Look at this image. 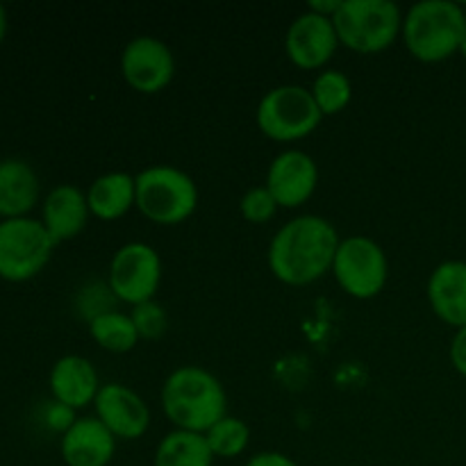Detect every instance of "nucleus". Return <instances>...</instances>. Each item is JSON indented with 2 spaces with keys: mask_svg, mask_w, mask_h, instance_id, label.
Listing matches in <instances>:
<instances>
[{
  "mask_svg": "<svg viewBox=\"0 0 466 466\" xmlns=\"http://www.w3.org/2000/svg\"><path fill=\"white\" fill-rule=\"evenodd\" d=\"M239 212L248 223H267L278 212V203L271 196V191L267 189V185L253 187V189H248L241 196Z\"/></svg>",
  "mask_w": 466,
  "mask_h": 466,
  "instance_id": "obj_25",
  "label": "nucleus"
},
{
  "mask_svg": "<svg viewBox=\"0 0 466 466\" xmlns=\"http://www.w3.org/2000/svg\"><path fill=\"white\" fill-rule=\"evenodd\" d=\"M36 200H39V177L35 168L25 159H0V217H27Z\"/></svg>",
  "mask_w": 466,
  "mask_h": 466,
  "instance_id": "obj_18",
  "label": "nucleus"
},
{
  "mask_svg": "<svg viewBox=\"0 0 466 466\" xmlns=\"http://www.w3.org/2000/svg\"><path fill=\"white\" fill-rule=\"evenodd\" d=\"M332 276L346 294L369 300L385 289L390 262L382 246L371 237H344L332 262Z\"/></svg>",
  "mask_w": 466,
  "mask_h": 466,
  "instance_id": "obj_8",
  "label": "nucleus"
},
{
  "mask_svg": "<svg viewBox=\"0 0 466 466\" xmlns=\"http://www.w3.org/2000/svg\"><path fill=\"white\" fill-rule=\"evenodd\" d=\"M66 466H107L116 453V437L100 419L80 417L59 441Z\"/></svg>",
  "mask_w": 466,
  "mask_h": 466,
  "instance_id": "obj_14",
  "label": "nucleus"
},
{
  "mask_svg": "<svg viewBox=\"0 0 466 466\" xmlns=\"http://www.w3.org/2000/svg\"><path fill=\"white\" fill-rule=\"evenodd\" d=\"M405 14L391 0H344L332 16L339 44L362 55L382 53L403 32Z\"/></svg>",
  "mask_w": 466,
  "mask_h": 466,
  "instance_id": "obj_5",
  "label": "nucleus"
},
{
  "mask_svg": "<svg viewBox=\"0 0 466 466\" xmlns=\"http://www.w3.org/2000/svg\"><path fill=\"white\" fill-rule=\"evenodd\" d=\"M162 258L144 241H130L112 255L107 271V285L116 300L127 305H141L155 300L162 285Z\"/></svg>",
  "mask_w": 466,
  "mask_h": 466,
  "instance_id": "obj_9",
  "label": "nucleus"
},
{
  "mask_svg": "<svg viewBox=\"0 0 466 466\" xmlns=\"http://www.w3.org/2000/svg\"><path fill=\"white\" fill-rule=\"evenodd\" d=\"M5 36H7V9L0 3V44L5 41Z\"/></svg>",
  "mask_w": 466,
  "mask_h": 466,
  "instance_id": "obj_30",
  "label": "nucleus"
},
{
  "mask_svg": "<svg viewBox=\"0 0 466 466\" xmlns=\"http://www.w3.org/2000/svg\"><path fill=\"white\" fill-rule=\"evenodd\" d=\"M460 53H462V57H466V36H464L462 46H460Z\"/></svg>",
  "mask_w": 466,
  "mask_h": 466,
  "instance_id": "obj_31",
  "label": "nucleus"
},
{
  "mask_svg": "<svg viewBox=\"0 0 466 466\" xmlns=\"http://www.w3.org/2000/svg\"><path fill=\"white\" fill-rule=\"evenodd\" d=\"M400 35L419 62H444L460 53L466 36V9L453 0H421L408 9Z\"/></svg>",
  "mask_w": 466,
  "mask_h": 466,
  "instance_id": "obj_3",
  "label": "nucleus"
},
{
  "mask_svg": "<svg viewBox=\"0 0 466 466\" xmlns=\"http://www.w3.org/2000/svg\"><path fill=\"white\" fill-rule=\"evenodd\" d=\"M319 185V167L312 155L299 148H287L273 157L267 171V189L278 208H300L312 198Z\"/></svg>",
  "mask_w": 466,
  "mask_h": 466,
  "instance_id": "obj_11",
  "label": "nucleus"
},
{
  "mask_svg": "<svg viewBox=\"0 0 466 466\" xmlns=\"http://www.w3.org/2000/svg\"><path fill=\"white\" fill-rule=\"evenodd\" d=\"M214 460L205 435L171 431L155 449L153 466H212Z\"/></svg>",
  "mask_w": 466,
  "mask_h": 466,
  "instance_id": "obj_20",
  "label": "nucleus"
},
{
  "mask_svg": "<svg viewBox=\"0 0 466 466\" xmlns=\"http://www.w3.org/2000/svg\"><path fill=\"white\" fill-rule=\"evenodd\" d=\"M339 232L319 214H300L287 221L268 244V267L280 282L305 287L332 271Z\"/></svg>",
  "mask_w": 466,
  "mask_h": 466,
  "instance_id": "obj_1",
  "label": "nucleus"
},
{
  "mask_svg": "<svg viewBox=\"0 0 466 466\" xmlns=\"http://www.w3.org/2000/svg\"><path fill=\"white\" fill-rule=\"evenodd\" d=\"M162 408L176 431L205 435L214 423L228 417V394L212 371L185 364L164 380Z\"/></svg>",
  "mask_w": 466,
  "mask_h": 466,
  "instance_id": "obj_2",
  "label": "nucleus"
},
{
  "mask_svg": "<svg viewBox=\"0 0 466 466\" xmlns=\"http://www.w3.org/2000/svg\"><path fill=\"white\" fill-rule=\"evenodd\" d=\"M244 466H299V464L285 453H278V451H262V453H255L253 458H248V462Z\"/></svg>",
  "mask_w": 466,
  "mask_h": 466,
  "instance_id": "obj_28",
  "label": "nucleus"
},
{
  "mask_svg": "<svg viewBox=\"0 0 466 466\" xmlns=\"http://www.w3.org/2000/svg\"><path fill=\"white\" fill-rule=\"evenodd\" d=\"M339 46L335 23L330 16L305 9L291 21L285 36L287 57L300 68H321L335 55Z\"/></svg>",
  "mask_w": 466,
  "mask_h": 466,
  "instance_id": "obj_13",
  "label": "nucleus"
},
{
  "mask_svg": "<svg viewBox=\"0 0 466 466\" xmlns=\"http://www.w3.org/2000/svg\"><path fill=\"white\" fill-rule=\"evenodd\" d=\"M341 3H344V0H312V3L308 5V9H309V12L321 14V16H330L332 18L337 12H339Z\"/></svg>",
  "mask_w": 466,
  "mask_h": 466,
  "instance_id": "obj_29",
  "label": "nucleus"
},
{
  "mask_svg": "<svg viewBox=\"0 0 466 466\" xmlns=\"http://www.w3.org/2000/svg\"><path fill=\"white\" fill-rule=\"evenodd\" d=\"M137 205L148 221L157 226H177L198 208V185L189 173L171 164H155L135 176Z\"/></svg>",
  "mask_w": 466,
  "mask_h": 466,
  "instance_id": "obj_4",
  "label": "nucleus"
},
{
  "mask_svg": "<svg viewBox=\"0 0 466 466\" xmlns=\"http://www.w3.org/2000/svg\"><path fill=\"white\" fill-rule=\"evenodd\" d=\"M91 217L116 221L137 205V180L126 171H109L96 177L86 191Z\"/></svg>",
  "mask_w": 466,
  "mask_h": 466,
  "instance_id": "obj_19",
  "label": "nucleus"
},
{
  "mask_svg": "<svg viewBox=\"0 0 466 466\" xmlns=\"http://www.w3.org/2000/svg\"><path fill=\"white\" fill-rule=\"evenodd\" d=\"M451 364H453L455 371L460 373V376L466 378V326L460 328L458 332H455L453 341H451Z\"/></svg>",
  "mask_w": 466,
  "mask_h": 466,
  "instance_id": "obj_27",
  "label": "nucleus"
},
{
  "mask_svg": "<svg viewBox=\"0 0 466 466\" xmlns=\"http://www.w3.org/2000/svg\"><path fill=\"white\" fill-rule=\"evenodd\" d=\"M309 91H312L323 116H335V114L344 112L353 98V85H350L349 76L337 68H326L319 73Z\"/></svg>",
  "mask_w": 466,
  "mask_h": 466,
  "instance_id": "obj_22",
  "label": "nucleus"
},
{
  "mask_svg": "<svg viewBox=\"0 0 466 466\" xmlns=\"http://www.w3.org/2000/svg\"><path fill=\"white\" fill-rule=\"evenodd\" d=\"M55 241L41 218H3L0 221V278L25 282L39 276L53 258Z\"/></svg>",
  "mask_w": 466,
  "mask_h": 466,
  "instance_id": "obj_7",
  "label": "nucleus"
},
{
  "mask_svg": "<svg viewBox=\"0 0 466 466\" xmlns=\"http://www.w3.org/2000/svg\"><path fill=\"white\" fill-rule=\"evenodd\" d=\"M121 73L127 85L141 94H159L176 76V57L162 39L135 36L121 53Z\"/></svg>",
  "mask_w": 466,
  "mask_h": 466,
  "instance_id": "obj_10",
  "label": "nucleus"
},
{
  "mask_svg": "<svg viewBox=\"0 0 466 466\" xmlns=\"http://www.w3.org/2000/svg\"><path fill=\"white\" fill-rule=\"evenodd\" d=\"M94 410L96 419H100L116 440L135 441L150 428V410L146 400L121 382H107L100 387Z\"/></svg>",
  "mask_w": 466,
  "mask_h": 466,
  "instance_id": "obj_12",
  "label": "nucleus"
},
{
  "mask_svg": "<svg viewBox=\"0 0 466 466\" xmlns=\"http://www.w3.org/2000/svg\"><path fill=\"white\" fill-rule=\"evenodd\" d=\"M205 440H208L214 458L232 460L248 449L250 426L244 419L228 414V417H223L221 421L214 423V426L205 432Z\"/></svg>",
  "mask_w": 466,
  "mask_h": 466,
  "instance_id": "obj_23",
  "label": "nucleus"
},
{
  "mask_svg": "<svg viewBox=\"0 0 466 466\" xmlns=\"http://www.w3.org/2000/svg\"><path fill=\"white\" fill-rule=\"evenodd\" d=\"M255 118L268 139L299 141L317 130L323 114L308 86L280 85L262 96Z\"/></svg>",
  "mask_w": 466,
  "mask_h": 466,
  "instance_id": "obj_6",
  "label": "nucleus"
},
{
  "mask_svg": "<svg viewBox=\"0 0 466 466\" xmlns=\"http://www.w3.org/2000/svg\"><path fill=\"white\" fill-rule=\"evenodd\" d=\"M44 421H46V426L50 428V431H55V432H66L68 428L73 426V423L77 421L76 419V410H71V408H66V405H62V403H57V400H53V403L48 405V408H46V412H44Z\"/></svg>",
  "mask_w": 466,
  "mask_h": 466,
  "instance_id": "obj_26",
  "label": "nucleus"
},
{
  "mask_svg": "<svg viewBox=\"0 0 466 466\" xmlns=\"http://www.w3.org/2000/svg\"><path fill=\"white\" fill-rule=\"evenodd\" d=\"M91 217L86 194L76 185H59L46 196L41 223L48 230L55 246L71 241L86 228Z\"/></svg>",
  "mask_w": 466,
  "mask_h": 466,
  "instance_id": "obj_15",
  "label": "nucleus"
},
{
  "mask_svg": "<svg viewBox=\"0 0 466 466\" xmlns=\"http://www.w3.org/2000/svg\"><path fill=\"white\" fill-rule=\"evenodd\" d=\"M130 317L132 321H135L137 332H139L141 339L153 341V339H159V337L167 332L168 319H167V312H164V308L157 303V300H148V303L135 305Z\"/></svg>",
  "mask_w": 466,
  "mask_h": 466,
  "instance_id": "obj_24",
  "label": "nucleus"
},
{
  "mask_svg": "<svg viewBox=\"0 0 466 466\" xmlns=\"http://www.w3.org/2000/svg\"><path fill=\"white\" fill-rule=\"evenodd\" d=\"M89 335L100 349L109 353H130L141 339L132 317L121 309H109L89 321Z\"/></svg>",
  "mask_w": 466,
  "mask_h": 466,
  "instance_id": "obj_21",
  "label": "nucleus"
},
{
  "mask_svg": "<svg viewBox=\"0 0 466 466\" xmlns=\"http://www.w3.org/2000/svg\"><path fill=\"white\" fill-rule=\"evenodd\" d=\"M428 300L437 317L453 328L466 326V262L446 259L428 278Z\"/></svg>",
  "mask_w": 466,
  "mask_h": 466,
  "instance_id": "obj_17",
  "label": "nucleus"
},
{
  "mask_svg": "<svg viewBox=\"0 0 466 466\" xmlns=\"http://www.w3.org/2000/svg\"><path fill=\"white\" fill-rule=\"evenodd\" d=\"M100 378L94 364L82 355H64L50 369V391L57 403L71 410L94 405L100 391Z\"/></svg>",
  "mask_w": 466,
  "mask_h": 466,
  "instance_id": "obj_16",
  "label": "nucleus"
}]
</instances>
